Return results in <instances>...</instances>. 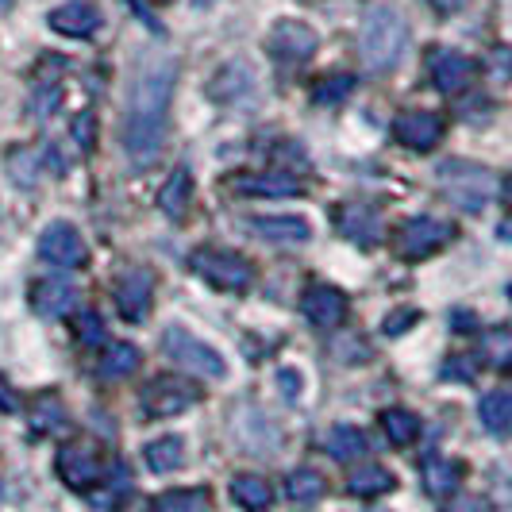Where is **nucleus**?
<instances>
[{
    "mask_svg": "<svg viewBox=\"0 0 512 512\" xmlns=\"http://www.w3.org/2000/svg\"><path fill=\"white\" fill-rule=\"evenodd\" d=\"M208 509H212V493L205 486H189L154 497L147 512H208Z\"/></svg>",
    "mask_w": 512,
    "mask_h": 512,
    "instance_id": "obj_22",
    "label": "nucleus"
},
{
    "mask_svg": "<svg viewBox=\"0 0 512 512\" xmlns=\"http://www.w3.org/2000/svg\"><path fill=\"white\" fill-rule=\"evenodd\" d=\"M31 305H35L39 316H47V320L70 316L77 305V289L66 278H47V282H39L31 289Z\"/></svg>",
    "mask_w": 512,
    "mask_h": 512,
    "instance_id": "obj_18",
    "label": "nucleus"
},
{
    "mask_svg": "<svg viewBox=\"0 0 512 512\" xmlns=\"http://www.w3.org/2000/svg\"><path fill=\"white\" fill-rule=\"evenodd\" d=\"M0 8H12V0H0Z\"/></svg>",
    "mask_w": 512,
    "mask_h": 512,
    "instance_id": "obj_44",
    "label": "nucleus"
},
{
    "mask_svg": "<svg viewBox=\"0 0 512 512\" xmlns=\"http://www.w3.org/2000/svg\"><path fill=\"white\" fill-rule=\"evenodd\" d=\"M324 451L339 462H351V459H362L366 451H370V439L362 436L359 428H351V424H335L328 439H324Z\"/></svg>",
    "mask_w": 512,
    "mask_h": 512,
    "instance_id": "obj_24",
    "label": "nucleus"
},
{
    "mask_svg": "<svg viewBox=\"0 0 512 512\" xmlns=\"http://www.w3.org/2000/svg\"><path fill=\"white\" fill-rule=\"evenodd\" d=\"M489 77L493 81H512V51L509 47H497L489 54Z\"/></svg>",
    "mask_w": 512,
    "mask_h": 512,
    "instance_id": "obj_35",
    "label": "nucleus"
},
{
    "mask_svg": "<svg viewBox=\"0 0 512 512\" xmlns=\"http://www.w3.org/2000/svg\"><path fill=\"white\" fill-rule=\"evenodd\" d=\"M359 51L366 70L389 74L405 58V51H409V24H405V16L397 8H374L366 16V24H362Z\"/></svg>",
    "mask_w": 512,
    "mask_h": 512,
    "instance_id": "obj_2",
    "label": "nucleus"
},
{
    "mask_svg": "<svg viewBox=\"0 0 512 512\" xmlns=\"http://www.w3.org/2000/svg\"><path fill=\"white\" fill-rule=\"evenodd\" d=\"M316 31L301 20H282V24H274L270 31V54L274 58H282V62H301L308 54L316 51Z\"/></svg>",
    "mask_w": 512,
    "mask_h": 512,
    "instance_id": "obj_11",
    "label": "nucleus"
},
{
    "mask_svg": "<svg viewBox=\"0 0 512 512\" xmlns=\"http://www.w3.org/2000/svg\"><path fill=\"white\" fill-rule=\"evenodd\" d=\"M478 412L493 436H512V393H486Z\"/></svg>",
    "mask_w": 512,
    "mask_h": 512,
    "instance_id": "obj_30",
    "label": "nucleus"
},
{
    "mask_svg": "<svg viewBox=\"0 0 512 512\" xmlns=\"http://www.w3.org/2000/svg\"><path fill=\"white\" fill-rule=\"evenodd\" d=\"M39 255H43V262L58 266V270H77V266H85V239H81V231L74 224L54 220L39 235Z\"/></svg>",
    "mask_w": 512,
    "mask_h": 512,
    "instance_id": "obj_8",
    "label": "nucleus"
},
{
    "mask_svg": "<svg viewBox=\"0 0 512 512\" xmlns=\"http://www.w3.org/2000/svg\"><path fill=\"white\" fill-rule=\"evenodd\" d=\"M208 93H212L220 104L255 101V74H251V66H243V62H231V66H224L220 74L212 77Z\"/></svg>",
    "mask_w": 512,
    "mask_h": 512,
    "instance_id": "obj_16",
    "label": "nucleus"
},
{
    "mask_svg": "<svg viewBox=\"0 0 512 512\" xmlns=\"http://www.w3.org/2000/svg\"><path fill=\"white\" fill-rule=\"evenodd\" d=\"M162 347H166V355L178 362L181 370H189V374L216 378V382L228 374L224 355H220V351H212L205 339H197V335L185 332V328H166V335H162Z\"/></svg>",
    "mask_w": 512,
    "mask_h": 512,
    "instance_id": "obj_6",
    "label": "nucleus"
},
{
    "mask_svg": "<svg viewBox=\"0 0 512 512\" xmlns=\"http://www.w3.org/2000/svg\"><path fill=\"white\" fill-rule=\"evenodd\" d=\"M77 339H81V343H101L104 339V324L97 312H85V316L77 320Z\"/></svg>",
    "mask_w": 512,
    "mask_h": 512,
    "instance_id": "obj_36",
    "label": "nucleus"
},
{
    "mask_svg": "<svg viewBox=\"0 0 512 512\" xmlns=\"http://www.w3.org/2000/svg\"><path fill=\"white\" fill-rule=\"evenodd\" d=\"M12 409H16V393H12L8 382L0 378V412H12Z\"/></svg>",
    "mask_w": 512,
    "mask_h": 512,
    "instance_id": "obj_40",
    "label": "nucleus"
},
{
    "mask_svg": "<svg viewBox=\"0 0 512 512\" xmlns=\"http://www.w3.org/2000/svg\"><path fill=\"white\" fill-rule=\"evenodd\" d=\"M462 482V466L451 459H428L424 462V489L432 497H451Z\"/></svg>",
    "mask_w": 512,
    "mask_h": 512,
    "instance_id": "obj_27",
    "label": "nucleus"
},
{
    "mask_svg": "<svg viewBox=\"0 0 512 512\" xmlns=\"http://www.w3.org/2000/svg\"><path fill=\"white\" fill-rule=\"evenodd\" d=\"M451 239H455V224L436 220V216H416L397 231V251L405 258H428L443 251Z\"/></svg>",
    "mask_w": 512,
    "mask_h": 512,
    "instance_id": "obj_7",
    "label": "nucleus"
},
{
    "mask_svg": "<svg viewBox=\"0 0 512 512\" xmlns=\"http://www.w3.org/2000/svg\"><path fill=\"white\" fill-rule=\"evenodd\" d=\"M486 359L493 362V366H509L512 362V332L486 335Z\"/></svg>",
    "mask_w": 512,
    "mask_h": 512,
    "instance_id": "obj_34",
    "label": "nucleus"
},
{
    "mask_svg": "<svg viewBox=\"0 0 512 512\" xmlns=\"http://www.w3.org/2000/svg\"><path fill=\"white\" fill-rule=\"evenodd\" d=\"M139 370V351L131 347V343H112L108 351H104L101 359V378H128V374H135Z\"/></svg>",
    "mask_w": 512,
    "mask_h": 512,
    "instance_id": "obj_31",
    "label": "nucleus"
},
{
    "mask_svg": "<svg viewBox=\"0 0 512 512\" xmlns=\"http://www.w3.org/2000/svg\"><path fill=\"white\" fill-rule=\"evenodd\" d=\"M193 405H197V389L189 382H181V378H174V374L154 378L143 389V412L147 416H178V412L193 409Z\"/></svg>",
    "mask_w": 512,
    "mask_h": 512,
    "instance_id": "obj_9",
    "label": "nucleus"
},
{
    "mask_svg": "<svg viewBox=\"0 0 512 512\" xmlns=\"http://www.w3.org/2000/svg\"><path fill=\"white\" fill-rule=\"evenodd\" d=\"M393 135H397V143H405L412 151H432L443 139V120L436 112H405L393 124Z\"/></svg>",
    "mask_w": 512,
    "mask_h": 512,
    "instance_id": "obj_12",
    "label": "nucleus"
},
{
    "mask_svg": "<svg viewBox=\"0 0 512 512\" xmlns=\"http://www.w3.org/2000/svg\"><path fill=\"white\" fill-rule=\"evenodd\" d=\"M151 297H154V282L151 274H143V270H131V274H124L116 282V305H120L124 320H143L147 308H151Z\"/></svg>",
    "mask_w": 512,
    "mask_h": 512,
    "instance_id": "obj_15",
    "label": "nucleus"
},
{
    "mask_svg": "<svg viewBox=\"0 0 512 512\" xmlns=\"http://www.w3.org/2000/svg\"><path fill=\"white\" fill-rule=\"evenodd\" d=\"M58 478L77 493L101 486L104 478V455L93 439H70L58 447Z\"/></svg>",
    "mask_w": 512,
    "mask_h": 512,
    "instance_id": "obj_5",
    "label": "nucleus"
},
{
    "mask_svg": "<svg viewBox=\"0 0 512 512\" xmlns=\"http://www.w3.org/2000/svg\"><path fill=\"white\" fill-rule=\"evenodd\" d=\"M505 205L512 208V174H509V178H505Z\"/></svg>",
    "mask_w": 512,
    "mask_h": 512,
    "instance_id": "obj_43",
    "label": "nucleus"
},
{
    "mask_svg": "<svg viewBox=\"0 0 512 512\" xmlns=\"http://www.w3.org/2000/svg\"><path fill=\"white\" fill-rule=\"evenodd\" d=\"M409 324H416V312H401V316L393 312V316L385 320V335H401L405 328H409Z\"/></svg>",
    "mask_w": 512,
    "mask_h": 512,
    "instance_id": "obj_38",
    "label": "nucleus"
},
{
    "mask_svg": "<svg viewBox=\"0 0 512 512\" xmlns=\"http://www.w3.org/2000/svg\"><path fill=\"white\" fill-rule=\"evenodd\" d=\"M474 77V62L459 51H436L432 58V81L439 93H462Z\"/></svg>",
    "mask_w": 512,
    "mask_h": 512,
    "instance_id": "obj_19",
    "label": "nucleus"
},
{
    "mask_svg": "<svg viewBox=\"0 0 512 512\" xmlns=\"http://www.w3.org/2000/svg\"><path fill=\"white\" fill-rule=\"evenodd\" d=\"M251 231L274 247H301L312 239V228L301 216H262V220H251Z\"/></svg>",
    "mask_w": 512,
    "mask_h": 512,
    "instance_id": "obj_14",
    "label": "nucleus"
},
{
    "mask_svg": "<svg viewBox=\"0 0 512 512\" xmlns=\"http://www.w3.org/2000/svg\"><path fill=\"white\" fill-rule=\"evenodd\" d=\"M305 316L316 328H339L347 320V297L335 289V285H308L305 297H301Z\"/></svg>",
    "mask_w": 512,
    "mask_h": 512,
    "instance_id": "obj_10",
    "label": "nucleus"
},
{
    "mask_svg": "<svg viewBox=\"0 0 512 512\" xmlns=\"http://www.w3.org/2000/svg\"><path fill=\"white\" fill-rule=\"evenodd\" d=\"M351 89H355V77L351 74H328L316 81V93H312V97L320 104H335V101H343Z\"/></svg>",
    "mask_w": 512,
    "mask_h": 512,
    "instance_id": "obj_33",
    "label": "nucleus"
},
{
    "mask_svg": "<svg viewBox=\"0 0 512 512\" xmlns=\"http://www.w3.org/2000/svg\"><path fill=\"white\" fill-rule=\"evenodd\" d=\"M74 135L81 147H93V116H89V112H81L74 120Z\"/></svg>",
    "mask_w": 512,
    "mask_h": 512,
    "instance_id": "obj_37",
    "label": "nucleus"
},
{
    "mask_svg": "<svg viewBox=\"0 0 512 512\" xmlns=\"http://www.w3.org/2000/svg\"><path fill=\"white\" fill-rule=\"evenodd\" d=\"M128 8H131V12H139V20H143L147 27L162 31V24H158V16L151 12V4H147V0H128Z\"/></svg>",
    "mask_w": 512,
    "mask_h": 512,
    "instance_id": "obj_39",
    "label": "nucleus"
},
{
    "mask_svg": "<svg viewBox=\"0 0 512 512\" xmlns=\"http://www.w3.org/2000/svg\"><path fill=\"white\" fill-rule=\"evenodd\" d=\"M382 432L393 447H409V443H416V436H420V416L409 409H385Z\"/></svg>",
    "mask_w": 512,
    "mask_h": 512,
    "instance_id": "obj_29",
    "label": "nucleus"
},
{
    "mask_svg": "<svg viewBox=\"0 0 512 512\" xmlns=\"http://www.w3.org/2000/svg\"><path fill=\"white\" fill-rule=\"evenodd\" d=\"M235 189L247 197H297L305 185L293 174H247L235 181Z\"/></svg>",
    "mask_w": 512,
    "mask_h": 512,
    "instance_id": "obj_20",
    "label": "nucleus"
},
{
    "mask_svg": "<svg viewBox=\"0 0 512 512\" xmlns=\"http://www.w3.org/2000/svg\"><path fill=\"white\" fill-rule=\"evenodd\" d=\"M193 274H201L208 285L228 289V293H243L247 285L255 282V266L235 251H216V247H201L197 255L189 258Z\"/></svg>",
    "mask_w": 512,
    "mask_h": 512,
    "instance_id": "obj_4",
    "label": "nucleus"
},
{
    "mask_svg": "<svg viewBox=\"0 0 512 512\" xmlns=\"http://www.w3.org/2000/svg\"><path fill=\"white\" fill-rule=\"evenodd\" d=\"M451 512H482V501H462V505H455Z\"/></svg>",
    "mask_w": 512,
    "mask_h": 512,
    "instance_id": "obj_42",
    "label": "nucleus"
},
{
    "mask_svg": "<svg viewBox=\"0 0 512 512\" xmlns=\"http://www.w3.org/2000/svg\"><path fill=\"white\" fill-rule=\"evenodd\" d=\"M335 228L343 239H351V243H359V247H374L378 243V235H382V224H378V212H370V208L362 205H347L332 212Z\"/></svg>",
    "mask_w": 512,
    "mask_h": 512,
    "instance_id": "obj_17",
    "label": "nucleus"
},
{
    "mask_svg": "<svg viewBox=\"0 0 512 512\" xmlns=\"http://www.w3.org/2000/svg\"><path fill=\"white\" fill-rule=\"evenodd\" d=\"M178 85V62L174 58H147L131 81L128 120H124V147L135 166H151L162 139H166V116Z\"/></svg>",
    "mask_w": 512,
    "mask_h": 512,
    "instance_id": "obj_1",
    "label": "nucleus"
},
{
    "mask_svg": "<svg viewBox=\"0 0 512 512\" xmlns=\"http://www.w3.org/2000/svg\"><path fill=\"white\" fill-rule=\"evenodd\" d=\"M347 489H351L355 497H366V501H370V497H382L389 489H397V478H393L385 466H378V462H366L359 470H351Z\"/></svg>",
    "mask_w": 512,
    "mask_h": 512,
    "instance_id": "obj_23",
    "label": "nucleus"
},
{
    "mask_svg": "<svg viewBox=\"0 0 512 512\" xmlns=\"http://www.w3.org/2000/svg\"><path fill=\"white\" fill-rule=\"evenodd\" d=\"M189 201H193V174L189 170H174L170 181L162 185V193H158V208L166 216H181L189 208Z\"/></svg>",
    "mask_w": 512,
    "mask_h": 512,
    "instance_id": "obj_28",
    "label": "nucleus"
},
{
    "mask_svg": "<svg viewBox=\"0 0 512 512\" xmlns=\"http://www.w3.org/2000/svg\"><path fill=\"white\" fill-rule=\"evenodd\" d=\"M101 8L97 4H85V0H74V4H62L51 12V27L70 35V39H93L101 31Z\"/></svg>",
    "mask_w": 512,
    "mask_h": 512,
    "instance_id": "obj_13",
    "label": "nucleus"
},
{
    "mask_svg": "<svg viewBox=\"0 0 512 512\" xmlns=\"http://www.w3.org/2000/svg\"><path fill=\"white\" fill-rule=\"evenodd\" d=\"M432 8H439V12H459L466 0H428Z\"/></svg>",
    "mask_w": 512,
    "mask_h": 512,
    "instance_id": "obj_41",
    "label": "nucleus"
},
{
    "mask_svg": "<svg viewBox=\"0 0 512 512\" xmlns=\"http://www.w3.org/2000/svg\"><path fill=\"white\" fill-rule=\"evenodd\" d=\"M27 420H31V432H35V436H47L58 424H66V409H62L54 397H39V401L31 405V412H27Z\"/></svg>",
    "mask_w": 512,
    "mask_h": 512,
    "instance_id": "obj_32",
    "label": "nucleus"
},
{
    "mask_svg": "<svg viewBox=\"0 0 512 512\" xmlns=\"http://www.w3.org/2000/svg\"><path fill=\"white\" fill-rule=\"evenodd\" d=\"M231 497H235V505L247 512H270V501H274V489L266 478H258V474H239L235 482H231Z\"/></svg>",
    "mask_w": 512,
    "mask_h": 512,
    "instance_id": "obj_21",
    "label": "nucleus"
},
{
    "mask_svg": "<svg viewBox=\"0 0 512 512\" xmlns=\"http://www.w3.org/2000/svg\"><path fill=\"white\" fill-rule=\"evenodd\" d=\"M439 181H443V193L451 197V205H459L462 212H482L489 205V197H493L489 170L474 166V162H443Z\"/></svg>",
    "mask_w": 512,
    "mask_h": 512,
    "instance_id": "obj_3",
    "label": "nucleus"
},
{
    "mask_svg": "<svg viewBox=\"0 0 512 512\" xmlns=\"http://www.w3.org/2000/svg\"><path fill=\"white\" fill-rule=\"evenodd\" d=\"M143 459L154 474H174L181 462H185V443L178 436H162L143 447Z\"/></svg>",
    "mask_w": 512,
    "mask_h": 512,
    "instance_id": "obj_26",
    "label": "nucleus"
},
{
    "mask_svg": "<svg viewBox=\"0 0 512 512\" xmlns=\"http://www.w3.org/2000/svg\"><path fill=\"white\" fill-rule=\"evenodd\" d=\"M285 493H289V501H297V505H316V501L328 493V482H324L320 470L301 466V470H293V474L285 478Z\"/></svg>",
    "mask_w": 512,
    "mask_h": 512,
    "instance_id": "obj_25",
    "label": "nucleus"
}]
</instances>
